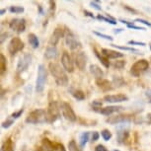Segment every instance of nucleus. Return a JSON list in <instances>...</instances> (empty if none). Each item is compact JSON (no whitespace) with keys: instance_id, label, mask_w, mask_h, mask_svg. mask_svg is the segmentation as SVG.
<instances>
[{"instance_id":"nucleus-1","label":"nucleus","mask_w":151,"mask_h":151,"mask_svg":"<svg viewBox=\"0 0 151 151\" xmlns=\"http://www.w3.org/2000/svg\"><path fill=\"white\" fill-rule=\"evenodd\" d=\"M48 69H50V72L52 75V77L55 78V83L58 86H67L68 77L63 67H61L60 65L55 63V62H50L48 64Z\"/></svg>"},{"instance_id":"nucleus-2","label":"nucleus","mask_w":151,"mask_h":151,"mask_svg":"<svg viewBox=\"0 0 151 151\" xmlns=\"http://www.w3.org/2000/svg\"><path fill=\"white\" fill-rule=\"evenodd\" d=\"M26 122L32 124H45L47 122V113L44 109H36L32 111L26 118Z\"/></svg>"},{"instance_id":"nucleus-3","label":"nucleus","mask_w":151,"mask_h":151,"mask_svg":"<svg viewBox=\"0 0 151 151\" xmlns=\"http://www.w3.org/2000/svg\"><path fill=\"white\" fill-rule=\"evenodd\" d=\"M47 79V71L42 64H40L38 67V75L36 80V91L38 93H42L45 89V85Z\"/></svg>"},{"instance_id":"nucleus-4","label":"nucleus","mask_w":151,"mask_h":151,"mask_svg":"<svg viewBox=\"0 0 151 151\" xmlns=\"http://www.w3.org/2000/svg\"><path fill=\"white\" fill-rule=\"evenodd\" d=\"M38 151H66L63 144L58 142H53L48 138H44L42 140L41 146L38 148Z\"/></svg>"},{"instance_id":"nucleus-5","label":"nucleus","mask_w":151,"mask_h":151,"mask_svg":"<svg viewBox=\"0 0 151 151\" xmlns=\"http://www.w3.org/2000/svg\"><path fill=\"white\" fill-rule=\"evenodd\" d=\"M47 113V122L50 124L55 122L59 118V115H60V105H58L56 101H50V104H48Z\"/></svg>"},{"instance_id":"nucleus-6","label":"nucleus","mask_w":151,"mask_h":151,"mask_svg":"<svg viewBox=\"0 0 151 151\" xmlns=\"http://www.w3.org/2000/svg\"><path fill=\"white\" fill-rule=\"evenodd\" d=\"M148 67H149V62L146 59H140L133 63L130 67V74L134 77H138L148 69Z\"/></svg>"},{"instance_id":"nucleus-7","label":"nucleus","mask_w":151,"mask_h":151,"mask_svg":"<svg viewBox=\"0 0 151 151\" xmlns=\"http://www.w3.org/2000/svg\"><path fill=\"white\" fill-rule=\"evenodd\" d=\"M65 44L71 50H76L82 47L80 41L68 29H66V34H65Z\"/></svg>"},{"instance_id":"nucleus-8","label":"nucleus","mask_w":151,"mask_h":151,"mask_svg":"<svg viewBox=\"0 0 151 151\" xmlns=\"http://www.w3.org/2000/svg\"><path fill=\"white\" fill-rule=\"evenodd\" d=\"M60 111L65 119L72 122L77 121V116H76L75 112L73 111L72 107L66 102H61L60 103Z\"/></svg>"},{"instance_id":"nucleus-9","label":"nucleus","mask_w":151,"mask_h":151,"mask_svg":"<svg viewBox=\"0 0 151 151\" xmlns=\"http://www.w3.org/2000/svg\"><path fill=\"white\" fill-rule=\"evenodd\" d=\"M25 45L20 38H13L8 44V52L11 55H15L17 52H21L24 48Z\"/></svg>"},{"instance_id":"nucleus-10","label":"nucleus","mask_w":151,"mask_h":151,"mask_svg":"<svg viewBox=\"0 0 151 151\" xmlns=\"http://www.w3.org/2000/svg\"><path fill=\"white\" fill-rule=\"evenodd\" d=\"M9 28L17 34H21L26 30V21L25 19H13L9 23Z\"/></svg>"},{"instance_id":"nucleus-11","label":"nucleus","mask_w":151,"mask_h":151,"mask_svg":"<svg viewBox=\"0 0 151 151\" xmlns=\"http://www.w3.org/2000/svg\"><path fill=\"white\" fill-rule=\"evenodd\" d=\"M31 62H32V55H29V53H26V55L21 56L18 61V64H17V72L22 73L25 70H27L28 67L30 66Z\"/></svg>"},{"instance_id":"nucleus-12","label":"nucleus","mask_w":151,"mask_h":151,"mask_svg":"<svg viewBox=\"0 0 151 151\" xmlns=\"http://www.w3.org/2000/svg\"><path fill=\"white\" fill-rule=\"evenodd\" d=\"M61 64L63 66L64 70L67 71V72H73L74 71V61L72 58L69 55V53L67 52H64L62 53V56H61Z\"/></svg>"},{"instance_id":"nucleus-13","label":"nucleus","mask_w":151,"mask_h":151,"mask_svg":"<svg viewBox=\"0 0 151 151\" xmlns=\"http://www.w3.org/2000/svg\"><path fill=\"white\" fill-rule=\"evenodd\" d=\"M73 61L80 70H84L87 64V56L83 52H78L73 55Z\"/></svg>"},{"instance_id":"nucleus-14","label":"nucleus","mask_w":151,"mask_h":151,"mask_svg":"<svg viewBox=\"0 0 151 151\" xmlns=\"http://www.w3.org/2000/svg\"><path fill=\"white\" fill-rule=\"evenodd\" d=\"M132 119V116L130 115H118L115 116H110L106 119L107 122L111 124H122V122H129Z\"/></svg>"},{"instance_id":"nucleus-15","label":"nucleus","mask_w":151,"mask_h":151,"mask_svg":"<svg viewBox=\"0 0 151 151\" xmlns=\"http://www.w3.org/2000/svg\"><path fill=\"white\" fill-rule=\"evenodd\" d=\"M63 36H64V30L59 27L55 28L53 33L52 34V37H50V45H52V47H55V45L58 44L59 40Z\"/></svg>"},{"instance_id":"nucleus-16","label":"nucleus","mask_w":151,"mask_h":151,"mask_svg":"<svg viewBox=\"0 0 151 151\" xmlns=\"http://www.w3.org/2000/svg\"><path fill=\"white\" fill-rule=\"evenodd\" d=\"M105 102L108 103H121L129 101V97L124 94H116V95H107L104 97Z\"/></svg>"},{"instance_id":"nucleus-17","label":"nucleus","mask_w":151,"mask_h":151,"mask_svg":"<svg viewBox=\"0 0 151 151\" xmlns=\"http://www.w3.org/2000/svg\"><path fill=\"white\" fill-rule=\"evenodd\" d=\"M102 55L104 56H106L108 59H116V58H121L124 56V53L116 52V50H109V48H103V50H102Z\"/></svg>"},{"instance_id":"nucleus-18","label":"nucleus","mask_w":151,"mask_h":151,"mask_svg":"<svg viewBox=\"0 0 151 151\" xmlns=\"http://www.w3.org/2000/svg\"><path fill=\"white\" fill-rule=\"evenodd\" d=\"M122 110H124V107L122 106H109V107H105L103 109H100L99 113L104 116H111L115 113L121 112Z\"/></svg>"},{"instance_id":"nucleus-19","label":"nucleus","mask_w":151,"mask_h":151,"mask_svg":"<svg viewBox=\"0 0 151 151\" xmlns=\"http://www.w3.org/2000/svg\"><path fill=\"white\" fill-rule=\"evenodd\" d=\"M96 84H97V86H98L102 91H104V92L111 91V90H113V88H114L112 83H111L109 80H107V79H104V78L96 80Z\"/></svg>"},{"instance_id":"nucleus-20","label":"nucleus","mask_w":151,"mask_h":151,"mask_svg":"<svg viewBox=\"0 0 151 151\" xmlns=\"http://www.w3.org/2000/svg\"><path fill=\"white\" fill-rule=\"evenodd\" d=\"M89 69H90V72L91 74L95 77L97 80L98 79H102L104 77V71L100 68L98 65H96V64H91L90 65V67H89Z\"/></svg>"},{"instance_id":"nucleus-21","label":"nucleus","mask_w":151,"mask_h":151,"mask_svg":"<svg viewBox=\"0 0 151 151\" xmlns=\"http://www.w3.org/2000/svg\"><path fill=\"white\" fill-rule=\"evenodd\" d=\"M58 56V50L55 47H48L45 52V58L47 59H55Z\"/></svg>"},{"instance_id":"nucleus-22","label":"nucleus","mask_w":151,"mask_h":151,"mask_svg":"<svg viewBox=\"0 0 151 151\" xmlns=\"http://www.w3.org/2000/svg\"><path fill=\"white\" fill-rule=\"evenodd\" d=\"M93 50H94V52H95L96 56L98 58V59H99L100 61H101V63L103 64L106 68H109V67H110V65H111V64H110L109 59H108V58H106V56H104L103 55H102V53H100V52H98V50H96L95 47L93 48Z\"/></svg>"},{"instance_id":"nucleus-23","label":"nucleus","mask_w":151,"mask_h":151,"mask_svg":"<svg viewBox=\"0 0 151 151\" xmlns=\"http://www.w3.org/2000/svg\"><path fill=\"white\" fill-rule=\"evenodd\" d=\"M28 41H29V44L31 45V47L33 48H38L40 47V41L35 34L31 33L28 35Z\"/></svg>"},{"instance_id":"nucleus-24","label":"nucleus","mask_w":151,"mask_h":151,"mask_svg":"<svg viewBox=\"0 0 151 151\" xmlns=\"http://www.w3.org/2000/svg\"><path fill=\"white\" fill-rule=\"evenodd\" d=\"M1 151H14V143L11 138H7L1 146Z\"/></svg>"},{"instance_id":"nucleus-25","label":"nucleus","mask_w":151,"mask_h":151,"mask_svg":"<svg viewBox=\"0 0 151 151\" xmlns=\"http://www.w3.org/2000/svg\"><path fill=\"white\" fill-rule=\"evenodd\" d=\"M97 19L101 20V21H104V22H106V23H109V24H111V25H116V24H118V22H116V20L114 19L112 16H110V15L103 16V15H100V14H99V15L97 16Z\"/></svg>"},{"instance_id":"nucleus-26","label":"nucleus","mask_w":151,"mask_h":151,"mask_svg":"<svg viewBox=\"0 0 151 151\" xmlns=\"http://www.w3.org/2000/svg\"><path fill=\"white\" fill-rule=\"evenodd\" d=\"M70 92L72 94V96L78 101H83L85 99V93L81 90H75V89H70Z\"/></svg>"},{"instance_id":"nucleus-27","label":"nucleus","mask_w":151,"mask_h":151,"mask_svg":"<svg viewBox=\"0 0 151 151\" xmlns=\"http://www.w3.org/2000/svg\"><path fill=\"white\" fill-rule=\"evenodd\" d=\"M6 70H7V60L6 58L1 53L0 55V73H1V75H3Z\"/></svg>"},{"instance_id":"nucleus-28","label":"nucleus","mask_w":151,"mask_h":151,"mask_svg":"<svg viewBox=\"0 0 151 151\" xmlns=\"http://www.w3.org/2000/svg\"><path fill=\"white\" fill-rule=\"evenodd\" d=\"M129 137V132L127 130H119L118 132V140L119 143H124L127 140V138Z\"/></svg>"},{"instance_id":"nucleus-29","label":"nucleus","mask_w":151,"mask_h":151,"mask_svg":"<svg viewBox=\"0 0 151 151\" xmlns=\"http://www.w3.org/2000/svg\"><path fill=\"white\" fill-rule=\"evenodd\" d=\"M89 132H83L80 136V140H79V143H80V146L81 147H84L85 145L87 144L88 140H89Z\"/></svg>"},{"instance_id":"nucleus-30","label":"nucleus","mask_w":151,"mask_h":151,"mask_svg":"<svg viewBox=\"0 0 151 151\" xmlns=\"http://www.w3.org/2000/svg\"><path fill=\"white\" fill-rule=\"evenodd\" d=\"M113 82L116 87H122V86H124V85H125V81L121 76H114Z\"/></svg>"},{"instance_id":"nucleus-31","label":"nucleus","mask_w":151,"mask_h":151,"mask_svg":"<svg viewBox=\"0 0 151 151\" xmlns=\"http://www.w3.org/2000/svg\"><path fill=\"white\" fill-rule=\"evenodd\" d=\"M68 149H69V151H82V149L78 146L75 140H70L68 142Z\"/></svg>"},{"instance_id":"nucleus-32","label":"nucleus","mask_w":151,"mask_h":151,"mask_svg":"<svg viewBox=\"0 0 151 151\" xmlns=\"http://www.w3.org/2000/svg\"><path fill=\"white\" fill-rule=\"evenodd\" d=\"M112 47H116L119 50H127V52H139L138 50L136 48H133V47H122V45H111Z\"/></svg>"},{"instance_id":"nucleus-33","label":"nucleus","mask_w":151,"mask_h":151,"mask_svg":"<svg viewBox=\"0 0 151 151\" xmlns=\"http://www.w3.org/2000/svg\"><path fill=\"white\" fill-rule=\"evenodd\" d=\"M101 135L102 137L104 138V140L109 141L111 138H112V132H110L109 129H103L101 132Z\"/></svg>"},{"instance_id":"nucleus-34","label":"nucleus","mask_w":151,"mask_h":151,"mask_svg":"<svg viewBox=\"0 0 151 151\" xmlns=\"http://www.w3.org/2000/svg\"><path fill=\"white\" fill-rule=\"evenodd\" d=\"M24 8L22 6H11L9 8V11L11 13H14V14H20V13H23L24 12Z\"/></svg>"},{"instance_id":"nucleus-35","label":"nucleus","mask_w":151,"mask_h":151,"mask_svg":"<svg viewBox=\"0 0 151 151\" xmlns=\"http://www.w3.org/2000/svg\"><path fill=\"white\" fill-rule=\"evenodd\" d=\"M93 34H94V35H96V36H98L99 38H103V39L107 40V41H110V42H112L113 40H114L113 37L108 36V35H105V34H103V33H100V32H97V31H94Z\"/></svg>"},{"instance_id":"nucleus-36","label":"nucleus","mask_w":151,"mask_h":151,"mask_svg":"<svg viewBox=\"0 0 151 151\" xmlns=\"http://www.w3.org/2000/svg\"><path fill=\"white\" fill-rule=\"evenodd\" d=\"M113 66L116 68V69H122L125 66V61L124 60H116L115 63L113 64Z\"/></svg>"},{"instance_id":"nucleus-37","label":"nucleus","mask_w":151,"mask_h":151,"mask_svg":"<svg viewBox=\"0 0 151 151\" xmlns=\"http://www.w3.org/2000/svg\"><path fill=\"white\" fill-rule=\"evenodd\" d=\"M13 124H14V119H6L5 122H2L1 127H3V129H9Z\"/></svg>"},{"instance_id":"nucleus-38","label":"nucleus","mask_w":151,"mask_h":151,"mask_svg":"<svg viewBox=\"0 0 151 151\" xmlns=\"http://www.w3.org/2000/svg\"><path fill=\"white\" fill-rule=\"evenodd\" d=\"M24 113V109H21V110H19L18 112H14L12 115H11V118H12L13 119H18L20 118V116H22V114Z\"/></svg>"},{"instance_id":"nucleus-39","label":"nucleus","mask_w":151,"mask_h":151,"mask_svg":"<svg viewBox=\"0 0 151 151\" xmlns=\"http://www.w3.org/2000/svg\"><path fill=\"white\" fill-rule=\"evenodd\" d=\"M127 28H129V29H133V30H140V31H145V28L143 27H139V26H136V25H134L133 23H132V24H129L127 25Z\"/></svg>"},{"instance_id":"nucleus-40","label":"nucleus","mask_w":151,"mask_h":151,"mask_svg":"<svg viewBox=\"0 0 151 151\" xmlns=\"http://www.w3.org/2000/svg\"><path fill=\"white\" fill-rule=\"evenodd\" d=\"M100 137V134L98 132H92V135H91V141L94 142V141H97Z\"/></svg>"},{"instance_id":"nucleus-41","label":"nucleus","mask_w":151,"mask_h":151,"mask_svg":"<svg viewBox=\"0 0 151 151\" xmlns=\"http://www.w3.org/2000/svg\"><path fill=\"white\" fill-rule=\"evenodd\" d=\"M129 45H141V47H145V45H146V44L143 42H136V41H129Z\"/></svg>"},{"instance_id":"nucleus-42","label":"nucleus","mask_w":151,"mask_h":151,"mask_svg":"<svg viewBox=\"0 0 151 151\" xmlns=\"http://www.w3.org/2000/svg\"><path fill=\"white\" fill-rule=\"evenodd\" d=\"M90 5H91L92 7L95 8V9L99 10V11H100V10H102V7L99 5V1H91V2H90Z\"/></svg>"},{"instance_id":"nucleus-43","label":"nucleus","mask_w":151,"mask_h":151,"mask_svg":"<svg viewBox=\"0 0 151 151\" xmlns=\"http://www.w3.org/2000/svg\"><path fill=\"white\" fill-rule=\"evenodd\" d=\"M135 22H139V23H142V24L146 25V26H148V27H151V23H150V22H148V21H146V20H144V19H141V18L135 19Z\"/></svg>"},{"instance_id":"nucleus-44","label":"nucleus","mask_w":151,"mask_h":151,"mask_svg":"<svg viewBox=\"0 0 151 151\" xmlns=\"http://www.w3.org/2000/svg\"><path fill=\"white\" fill-rule=\"evenodd\" d=\"M94 151H108V149L106 148V146H104V145L99 144L95 147V150Z\"/></svg>"},{"instance_id":"nucleus-45","label":"nucleus","mask_w":151,"mask_h":151,"mask_svg":"<svg viewBox=\"0 0 151 151\" xmlns=\"http://www.w3.org/2000/svg\"><path fill=\"white\" fill-rule=\"evenodd\" d=\"M92 105H93L94 109H99V108H101V106H102V102H99L98 100H95Z\"/></svg>"},{"instance_id":"nucleus-46","label":"nucleus","mask_w":151,"mask_h":151,"mask_svg":"<svg viewBox=\"0 0 151 151\" xmlns=\"http://www.w3.org/2000/svg\"><path fill=\"white\" fill-rule=\"evenodd\" d=\"M124 8L125 10H127V11H129V12H132V13H133V14H137L138 12L136 11L135 9H133V8H132V7H129V5H124Z\"/></svg>"},{"instance_id":"nucleus-47","label":"nucleus","mask_w":151,"mask_h":151,"mask_svg":"<svg viewBox=\"0 0 151 151\" xmlns=\"http://www.w3.org/2000/svg\"><path fill=\"white\" fill-rule=\"evenodd\" d=\"M7 37H8V33H2L1 34V40H0V42H1V44H3L4 41H5V39H7Z\"/></svg>"},{"instance_id":"nucleus-48","label":"nucleus","mask_w":151,"mask_h":151,"mask_svg":"<svg viewBox=\"0 0 151 151\" xmlns=\"http://www.w3.org/2000/svg\"><path fill=\"white\" fill-rule=\"evenodd\" d=\"M84 14H85V16H88V17H90V18H95V16L93 15V13H91L89 12V11H87V10H85L84 11Z\"/></svg>"},{"instance_id":"nucleus-49","label":"nucleus","mask_w":151,"mask_h":151,"mask_svg":"<svg viewBox=\"0 0 151 151\" xmlns=\"http://www.w3.org/2000/svg\"><path fill=\"white\" fill-rule=\"evenodd\" d=\"M122 31H124V29H118V30H115V31H114V33H115V34H119V33H121V32H122Z\"/></svg>"},{"instance_id":"nucleus-50","label":"nucleus","mask_w":151,"mask_h":151,"mask_svg":"<svg viewBox=\"0 0 151 151\" xmlns=\"http://www.w3.org/2000/svg\"><path fill=\"white\" fill-rule=\"evenodd\" d=\"M6 9H1V11H0V15H4L5 13H6Z\"/></svg>"},{"instance_id":"nucleus-51","label":"nucleus","mask_w":151,"mask_h":151,"mask_svg":"<svg viewBox=\"0 0 151 151\" xmlns=\"http://www.w3.org/2000/svg\"><path fill=\"white\" fill-rule=\"evenodd\" d=\"M147 116H148V119H151V114H149V115H148Z\"/></svg>"},{"instance_id":"nucleus-52","label":"nucleus","mask_w":151,"mask_h":151,"mask_svg":"<svg viewBox=\"0 0 151 151\" xmlns=\"http://www.w3.org/2000/svg\"><path fill=\"white\" fill-rule=\"evenodd\" d=\"M114 151H121V150H114Z\"/></svg>"},{"instance_id":"nucleus-53","label":"nucleus","mask_w":151,"mask_h":151,"mask_svg":"<svg viewBox=\"0 0 151 151\" xmlns=\"http://www.w3.org/2000/svg\"><path fill=\"white\" fill-rule=\"evenodd\" d=\"M149 103H151V99H150V101H149Z\"/></svg>"}]
</instances>
